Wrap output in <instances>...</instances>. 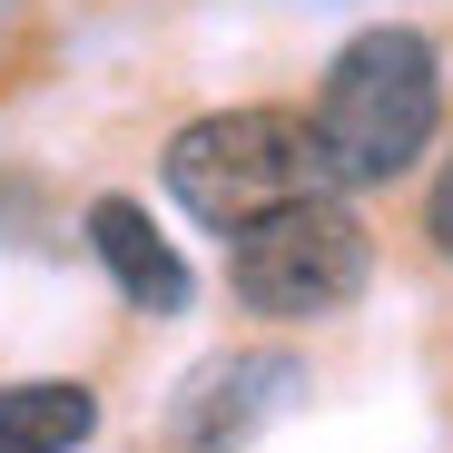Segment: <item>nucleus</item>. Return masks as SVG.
I'll return each mask as SVG.
<instances>
[{
    "instance_id": "f257e3e1",
    "label": "nucleus",
    "mask_w": 453,
    "mask_h": 453,
    "mask_svg": "<svg viewBox=\"0 0 453 453\" xmlns=\"http://www.w3.org/2000/svg\"><path fill=\"white\" fill-rule=\"evenodd\" d=\"M335 188L345 178H335L326 128L306 109H217V119H188L168 138V197L217 237H247L257 217L335 197Z\"/></svg>"
},
{
    "instance_id": "f03ea898",
    "label": "nucleus",
    "mask_w": 453,
    "mask_h": 453,
    "mask_svg": "<svg viewBox=\"0 0 453 453\" xmlns=\"http://www.w3.org/2000/svg\"><path fill=\"white\" fill-rule=\"evenodd\" d=\"M316 128H326V158L345 188H395L434 128H443V59L424 30H355L326 59V89H316Z\"/></svg>"
},
{
    "instance_id": "7ed1b4c3",
    "label": "nucleus",
    "mask_w": 453,
    "mask_h": 453,
    "mask_svg": "<svg viewBox=\"0 0 453 453\" xmlns=\"http://www.w3.org/2000/svg\"><path fill=\"white\" fill-rule=\"evenodd\" d=\"M374 276V237L345 197H306V207H276L257 217L247 237H226V286H237V306L296 326V316H335L355 306Z\"/></svg>"
},
{
    "instance_id": "20e7f679",
    "label": "nucleus",
    "mask_w": 453,
    "mask_h": 453,
    "mask_svg": "<svg viewBox=\"0 0 453 453\" xmlns=\"http://www.w3.org/2000/svg\"><path fill=\"white\" fill-rule=\"evenodd\" d=\"M296 395V355L286 345H257V355H217L197 365V385L178 395V443L188 453H237L257 443V424Z\"/></svg>"
},
{
    "instance_id": "39448f33",
    "label": "nucleus",
    "mask_w": 453,
    "mask_h": 453,
    "mask_svg": "<svg viewBox=\"0 0 453 453\" xmlns=\"http://www.w3.org/2000/svg\"><path fill=\"white\" fill-rule=\"evenodd\" d=\"M89 247H99V266L119 276V296L138 316H188V266H178V247L158 226H148L138 197H89Z\"/></svg>"
},
{
    "instance_id": "423d86ee",
    "label": "nucleus",
    "mask_w": 453,
    "mask_h": 453,
    "mask_svg": "<svg viewBox=\"0 0 453 453\" xmlns=\"http://www.w3.org/2000/svg\"><path fill=\"white\" fill-rule=\"evenodd\" d=\"M99 434V395L59 385V374H30V385H0V453H69Z\"/></svg>"
},
{
    "instance_id": "0eeeda50",
    "label": "nucleus",
    "mask_w": 453,
    "mask_h": 453,
    "mask_svg": "<svg viewBox=\"0 0 453 453\" xmlns=\"http://www.w3.org/2000/svg\"><path fill=\"white\" fill-rule=\"evenodd\" d=\"M424 237H434V257H453V158L434 168V197H424Z\"/></svg>"
}]
</instances>
